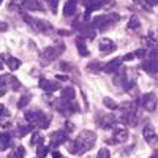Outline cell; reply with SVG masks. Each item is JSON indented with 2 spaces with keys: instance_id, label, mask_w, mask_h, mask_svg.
I'll list each match as a JSON object with an SVG mask.
<instances>
[{
  "instance_id": "8d00e7d4",
  "label": "cell",
  "mask_w": 158,
  "mask_h": 158,
  "mask_svg": "<svg viewBox=\"0 0 158 158\" xmlns=\"http://www.w3.org/2000/svg\"><path fill=\"white\" fill-rule=\"evenodd\" d=\"M8 30V24L3 22V21H0V32H6Z\"/></svg>"
},
{
  "instance_id": "4fadbf2b",
  "label": "cell",
  "mask_w": 158,
  "mask_h": 158,
  "mask_svg": "<svg viewBox=\"0 0 158 158\" xmlns=\"http://www.w3.org/2000/svg\"><path fill=\"white\" fill-rule=\"evenodd\" d=\"M120 67H122V59L117 57V59H114V60H111V62H108L106 65H104L103 71L108 73V74H114V73H117L118 70H120Z\"/></svg>"
},
{
  "instance_id": "d590c367",
  "label": "cell",
  "mask_w": 158,
  "mask_h": 158,
  "mask_svg": "<svg viewBox=\"0 0 158 158\" xmlns=\"http://www.w3.org/2000/svg\"><path fill=\"white\" fill-rule=\"evenodd\" d=\"M131 59H136L135 52H131V54H127V56H123V57H122V60H125V62H128V60H131Z\"/></svg>"
},
{
  "instance_id": "836d02e7",
  "label": "cell",
  "mask_w": 158,
  "mask_h": 158,
  "mask_svg": "<svg viewBox=\"0 0 158 158\" xmlns=\"http://www.w3.org/2000/svg\"><path fill=\"white\" fill-rule=\"evenodd\" d=\"M8 82H10V76L8 74H2V76H0V87H6Z\"/></svg>"
},
{
  "instance_id": "277c9868",
  "label": "cell",
  "mask_w": 158,
  "mask_h": 158,
  "mask_svg": "<svg viewBox=\"0 0 158 158\" xmlns=\"http://www.w3.org/2000/svg\"><path fill=\"white\" fill-rule=\"evenodd\" d=\"M65 52V44H59V46H49L41 52V60L43 63H51L57 60L62 54Z\"/></svg>"
},
{
  "instance_id": "cb8c5ba5",
  "label": "cell",
  "mask_w": 158,
  "mask_h": 158,
  "mask_svg": "<svg viewBox=\"0 0 158 158\" xmlns=\"http://www.w3.org/2000/svg\"><path fill=\"white\" fill-rule=\"evenodd\" d=\"M24 156H25V149H24L22 146L16 147L15 150L8 155V158H24Z\"/></svg>"
},
{
  "instance_id": "d6986e66",
  "label": "cell",
  "mask_w": 158,
  "mask_h": 158,
  "mask_svg": "<svg viewBox=\"0 0 158 158\" xmlns=\"http://www.w3.org/2000/svg\"><path fill=\"white\" fill-rule=\"evenodd\" d=\"M76 6H77V0H67V3L63 5V15L70 18L76 13Z\"/></svg>"
},
{
  "instance_id": "7c38bea8",
  "label": "cell",
  "mask_w": 158,
  "mask_h": 158,
  "mask_svg": "<svg viewBox=\"0 0 158 158\" xmlns=\"http://www.w3.org/2000/svg\"><path fill=\"white\" fill-rule=\"evenodd\" d=\"M98 44H100V52H101L103 56L111 54V52H114V51L117 49L115 43L112 41V40H109V38H101Z\"/></svg>"
},
{
  "instance_id": "44dd1931",
  "label": "cell",
  "mask_w": 158,
  "mask_h": 158,
  "mask_svg": "<svg viewBox=\"0 0 158 158\" xmlns=\"http://www.w3.org/2000/svg\"><path fill=\"white\" fill-rule=\"evenodd\" d=\"M60 100H63V101H74V89H73V87H65V89H62Z\"/></svg>"
},
{
  "instance_id": "3957f363",
  "label": "cell",
  "mask_w": 158,
  "mask_h": 158,
  "mask_svg": "<svg viewBox=\"0 0 158 158\" xmlns=\"http://www.w3.org/2000/svg\"><path fill=\"white\" fill-rule=\"evenodd\" d=\"M115 21H118V15H115V13H112V15H101L92 19V25L98 30H106Z\"/></svg>"
},
{
  "instance_id": "83f0119b",
  "label": "cell",
  "mask_w": 158,
  "mask_h": 158,
  "mask_svg": "<svg viewBox=\"0 0 158 158\" xmlns=\"http://www.w3.org/2000/svg\"><path fill=\"white\" fill-rule=\"evenodd\" d=\"M43 141H44L43 136H40L38 133H33L32 139H30V144H32V146H40V144H43Z\"/></svg>"
},
{
  "instance_id": "b9f144b4",
  "label": "cell",
  "mask_w": 158,
  "mask_h": 158,
  "mask_svg": "<svg viewBox=\"0 0 158 158\" xmlns=\"http://www.w3.org/2000/svg\"><path fill=\"white\" fill-rule=\"evenodd\" d=\"M150 158H158V152H156V153H153V155H152Z\"/></svg>"
},
{
  "instance_id": "e575fe53",
  "label": "cell",
  "mask_w": 158,
  "mask_h": 158,
  "mask_svg": "<svg viewBox=\"0 0 158 158\" xmlns=\"http://www.w3.org/2000/svg\"><path fill=\"white\" fill-rule=\"evenodd\" d=\"M6 115H10V112L6 111V108L3 104H0V117H6Z\"/></svg>"
},
{
  "instance_id": "f546056e",
  "label": "cell",
  "mask_w": 158,
  "mask_h": 158,
  "mask_svg": "<svg viewBox=\"0 0 158 158\" xmlns=\"http://www.w3.org/2000/svg\"><path fill=\"white\" fill-rule=\"evenodd\" d=\"M10 82H11V89L13 90H19L21 89V82L18 81L15 76H10Z\"/></svg>"
},
{
  "instance_id": "9c48e42d",
  "label": "cell",
  "mask_w": 158,
  "mask_h": 158,
  "mask_svg": "<svg viewBox=\"0 0 158 158\" xmlns=\"http://www.w3.org/2000/svg\"><path fill=\"white\" fill-rule=\"evenodd\" d=\"M104 2H106V0H81V3H82L84 8H85V15H84V18L87 19L90 13H92V11H95V10H98L100 6H103Z\"/></svg>"
},
{
  "instance_id": "30bf717a",
  "label": "cell",
  "mask_w": 158,
  "mask_h": 158,
  "mask_svg": "<svg viewBox=\"0 0 158 158\" xmlns=\"http://www.w3.org/2000/svg\"><path fill=\"white\" fill-rule=\"evenodd\" d=\"M24 19H27L32 27H35V29L40 30V32H51V30H52V25H51L49 22H46V21H41V19H32V18H29V16H24Z\"/></svg>"
},
{
  "instance_id": "8992f818",
  "label": "cell",
  "mask_w": 158,
  "mask_h": 158,
  "mask_svg": "<svg viewBox=\"0 0 158 158\" xmlns=\"http://www.w3.org/2000/svg\"><path fill=\"white\" fill-rule=\"evenodd\" d=\"M156 103H158V100H156V95L153 94V92L144 94V95H142V98H141V104H142V108L146 109V111H149V112H153V111L156 109Z\"/></svg>"
},
{
  "instance_id": "5bb4252c",
  "label": "cell",
  "mask_w": 158,
  "mask_h": 158,
  "mask_svg": "<svg viewBox=\"0 0 158 158\" xmlns=\"http://www.w3.org/2000/svg\"><path fill=\"white\" fill-rule=\"evenodd\" d=\"M0 59H2L5 62V65L11 70V71H16L19 67H21V60L16 59V57H13V56H8V54H2L0 56Z\"/></svg>"
},
{
  "instance_id": "74e56055",
  "label": "cell",
  "mask_w": 158,
  "mask_h": 158,
  "mask_svg": "<svg viewBox=\"0 0 158 158\" xmlns=\"http://www.w3.org/2000/svg\"><path fill=\"white\" fill-rule=\"evenodd\" d=\"M146 3H147L149 6H153V5L158 3V0H146Z\"/></svg>"
},
{
  "instance_id": "ffe728a7",
  "label": "cell",
  "mask_w": 158,
  "mask_h": 158,
  "mask_svg": "<svg viewBox=\"0 0 158 158\" xmlns=\"http://www.w3.org/2000/svg\"><path fill=\"white\" fill-rule=\"evenodd\" d=\"M76 46H77V52L81 57H87L89 56V49L85 46V41H84V36H77L76 38Z\"/></svg>"
},
{
  "instance_id": "ab89813d",
  "label": "cell",
  "mask_w": 158,
  "mask_h": 158,
  "mask_svg": "<svg viewBox=\"0 0 158 158\" xmlns=\"http://www.w3.org/2000/svg\"><path fill=\"white\" fill-rule=\"evenodd\" d=\"M6 90H8L6 87H0V97H3V95L6 94Z\"/></svg>"
},
{
  "instance_id": "f35d334b",
  "label": "cell",
  "mask_w": 158,
  "mask_h": 158,
  "mask_svg": "<svg viewBox=\"0 0 158 158\" xmlns=\"http://www.w3.org/2000/svg\"><path fill=\"white\" fill-rule=\"evenodd\" d=\"M65 127H67V131H73L74 130V125L70 123V122H67V125H65Z\"/></svg>"
},
{
  "instance_id": "9a60e30c",
  "label": "cell",
  "mask_w": 158,
  "mask_h": 158,
  "mask_svg": "<svg viewBox=\"0 0 158 158\" xmlns=\"http://www.w3.org/2000/svg\"><path fill=\"white\" fill-rule=\"evenodd\" d=\"M40 87H41L44 92L48 94H52V92H56L60 89V84L57 81H49V79H40Z\"/></svg>"
},
{
  "instance_id": "ba28073f",
  "label": "cell",
  "mask_w": 158,
  "mask_h": 158,
  "mask_svg": "<svg viewBox=\"0 0 158 158\" xmlns=\"http://www.w3.org/2000/svg\"><path fill=\"white\" fill-rule=\"evenodd\" d=\"M67 141H68V131L59 130V131H54V133L51 135V146L52 147H59Z\"/></svg>"
},
{
  "instance_id": "7402d4cb",
  "label": "cell",
  "mask_w": 158,
  "mask_h": 158,
  "mask_svg": "<svg viewBox=\"0 0 158 158\" xmlns=\"http://www.w3.org/2000/svg\"><path fill=\"white\" fill-rule=\"evenodd\" d=\"M11 146V135L10 133H0V150H6Z\"/></svg>"
},
{
  "instance_id": "4dcf8cb0",
  "label": "cell",
  "mask_w": 158,
  "mask_h": 158,
  "mask_svg": "<svg viewBox=\"0 0 158 158\" xmlns=\"http://www.w3.org/2000/svg\"><path fill=\"white\" fill-rule=\"evenodd\" d=\"M128 27H130V29H138V27H139V19H138L136 16H131Z\"/></svg>"
},
{
  "instance_id": "6da1fadb",
  "label": "cell",
  "mask_w": 158,
  "mask_h": 158,
  "mask_svg": "<svg viewBox=\"0 0 158 158\" xmlns=\"http://www.w3.org/2000/svg\"><path fill=\"white\" fill-rule=\"evenodd\" d=\"M95 142H97V135L94 133V131H90V130H84L70 144V149L68 150H70V153L81 155L84 152H89L92 147L95 146Z\"/></svg>"
},
{
  "instance_id": "4316f807",
  "label": "cell",
  "mask_w": 158,
  "mask_h": 158,
  "mask_svg": "<svg viewBox=\"0 0 158 158\" xmlns=\"http://www.w3.org/2000/svg\"><path fill=\"white\" fill-rule=\"evenodd\" d=\"M48 153H49V149H48L46 146H43V144H40L38 149H36V156H38V158H44Z\"/></svg>"
},
{
  "instance_id": "ee69618b",
  "label": "cell",
  "mask_w": 158,
  "mask_h": 158,
  "mask_svg": "<svg viewBox=\"0 0 158 158\" xmlns=\"http://www.w3.org/2000/svg\"><path fill=\"white\" fill-rule=\"evenodd\" d=\"M2 2H3V0H0V3H2Z\"/></svg>"
},
{
  "instance_id": "1f68e13d",
  "label": "cell",
  "mask_w": 158,
  "mask_h": 158,
  "mask_svg": "<svg viewBox=\"0 0 158 158\" xmlns=\"http://www.w3.org/2000/svg\"><path fill=\"white\" fill-rule=\"evenodd\" d=\"M104 106L109 108V109H117V108H118V106H117V103L112 101V100H109V98H104Z\"/></svg>"
},
{
  "instance_id": "52a82bcc",
  "label": "cell",
  "mask_w": 158,
  "mask_h": 158,
  "mask_svg": "<svg viewBox=\"0 0 158 158\" xmlns=\"http://www.w3.org/2000/svg\"><path fill=\"white\" fill-rule=\"evenodd\" d=\"M142 70L146 71V73H149L150 76L158 74V60H156V57L149 56L146 60L142 62Z\"/></svg>"
},
{
  "instance_id": "8fae6325",
  "label": "cell",
  "mask_w": 158,
  "mask_h": 158,
  "mask_svg": "<svg viewBox=\"0 0 158 158\" xmlns=\"http://www.w3.org/2000/svg\"><path fill=\"white\" fill-rule=\"evenodd\" d=\"M128 139V131L125 128H114V135L111 139H108L109 144H122Z\"/></svg>"
},
{
  "instance_id": "603a6c76",
  "label": "cell",
  "mask_w": 158,
  "mask_h": 158,
  "mask_svg": "<svg viewBox=\"0 0 158 158\" xmlns=\"http://www.w3.org/2000/svg\"><path fill=\"white\" fill-rule=\"evenodd\" d=\"M30 100H32V95L29 94V92H27V94H24V95L19 98V101H18V109L25 108V106H27V104L30 103Z\"/></svg>"
},
{
  "instance_id": "7bdbcfd3",
  "label": "cell",
  "mask_w": 158,
  "mask_h": 158,
  "mask_svg": "<svg viewBox=\"0 0 158 158\" xmlns=\"http://www.w3.org/2000/svg\"><path fill=\"white\" fill-rule=\"evenodd\" d=\"M2 67H3V65H2V62H0V70H2Z\"/></svg>"
},
{
  "instance_id": "484cf974",
  "label": "cell",
  "mask_w": 158,
  "mask_h": 158,
  "mask_svg": "<svg viewBox=\"0 0 158 158\" xmlns=\"http://www.w3.org/2000/svg\"><path fill=\"white\" fill-rule=\"evenodd\" d=\"M101 68H103V67H101V63H100V62H92V63L87 65V70H89L90 73H98Z\"/></svg>"
},
{
  "instance_id": "5b68a950",
  "label": "cell",
  "mask_w": 158,
  "mask_h": 158,
  "mask_svg": "<svg viewBox=\"0 0 158 158\" xmlns=\"http://www.w3.org/2000/svg\"><path fill=\"white\" fill-rule=\"evenodd\" d=\"M56 109L63 115H71L79 112V106L76 104V101H63L60 98L56 101Z\"/></svg>"
},
{
  "instance_id": "60d3db41",
  "label": "cell",
  "mask_w": 158,
  "mask_h": 158,
  "mask_svg": "<svg viewBox=\"0 0 158 158\" xmlns=\"http://www.w3.org/2000/svg\"><path fill=\"white\" fill-rule=\"evenodd\" d=\"M52 158H62V155L59 152H54V153H52Z\"/></svg>"
},
{
  "instance_id": "f1b7e54d",
  "label": "cell",
  "mask_w": 158,
  "mask_h": 158,
  "mask_svg": "<svg viewBox=\"0 0 158 158\" xmlns=\"http://www.w3.org/2000/svg\"><path fill=\"white\" fill-rule=\"evenodd\" d=\"M44 2L48 3L51 13H54V15H57V3H59V0H44Z\"/></svg>"
},
{
  "instance_id": "ac0fdd59",
  "label": "cell",
  "mask_w": 158,
  "mask_h": 158,
  "mask_svg": "<svg viewBox=\"0 0 158 158\" xmlns=\"http://www.w3.org/2000/svg\"><path fill=\"white\" fill-rule=\"evenodd\" d=\"M114 123H115V117L112 114H106V115H103V117L98 118L97 125H100L101 128H112Z\"/></svg>"
},
{
  "instance_id": "d6a6232c",
  "label": "cell",
  "mask_w": 158,
  "mask_h": 158,
  "mask_svg": "<svg viewBox=\"0 0 158 158\" xmlns=\"http://www.w3.org/2000/svg\"><path fill=\"white\" fill-rule=\"evenodd\" d=\"M97 158H111L109 150H108V149H100L98 153H97Z\"/></svg>"
},
{
  "instance_id": "d4e9b609",
  "label": "cell",
  "mask_w": 158,
  "mask_h": 158,
  "mask_svg": "<svg viewBox=\"0 0 158 158\" xmlns=\"http://www.w3.org/2000/svg\"><path fill=\"white\" fill-rule=\"evenodd\" d=\"M32 130H33L32 125H19V127H18V135H19V136H25L27 133H30Z\"/></svg>"
},
{
  "instance_id": "2e32d148",
  "label": "cell",
  "mask_w": 158,
  "mask_h": 158,
  "mask_svg": "<svg viewBox=\"0 0 158 158\" xmlns=\"http://www.w3.org/2000/svg\"><path fill=\"white\" fill-rule=\"evenodd\" d=\"M142 136H144V139H146V142L152 144V142L156 139V135H155V128H153V125L147 123L146 127H144V130H142Z\"/></svg>"
},
{
  "instance_id": "e0dca14e",
  "label": "cell",
  "mask_w": 158,
  "mask_h": 158,
  "mask_svg": "<svg viewBox=\"0 0 158 158\" xmlns=\"http://www.w3.org/2000/svg\"><path fill=\"white\" fill-rule=\"evenodd\" d=\"M22 8L29 10V11H44L43 5L38 0H22Z\"/></svg>"
},
{
  "instance_id": "7a4b0ae2",
  "label": "cell",
  "mask_w": 158,
  "mask_h": 158,
  "mask_svg": "<svg viewBox=\"0 0 158 158\" xmlns=\"http://www.w3.org/2000/svg\"><path fill=\"white\" fill-rule=\"evenodd\" d=\"M25 120L40 127V128H48L51 123V117L48 114H44L43 111L40 109H32V111H27L25 112Z\"/></svg>"
}]
</instances>
